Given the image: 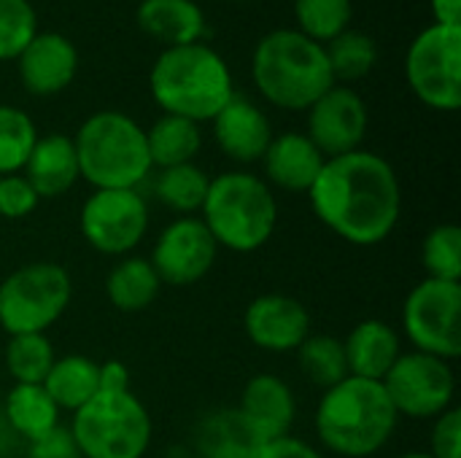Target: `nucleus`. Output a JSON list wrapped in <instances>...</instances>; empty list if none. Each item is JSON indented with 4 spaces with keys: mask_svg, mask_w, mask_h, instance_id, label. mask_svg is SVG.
<instances>
[{
    "mask_svg": "<svg viewBox=\"0 0 461 458\" xmlns=\"http://www.w3.org/2000/svg\"><path fill=\"white\" fill-rule=\"evenodd\" d=\"M208 184V173L194 162H186L176 167H162L154 181V194L167 211L178 216H194L205 202Z\"/></svg>",
    "mask_w": 461,
    "mask_h": 458,
    "instance_id": "28",
    "label": "nucleus"
},
{
    "mask_svg": "<svg viewBox=\"0 0 461 458\" xmlns=\"http://www.w3.org/2000/svg\"><path fill=\"white\" fill-rule=\"evenodd\" d=\"M240 416L267 443L286 437L297 418V400L278 375H254L240 391Z\"/></svg>",
    "mask_w": 461,
    "mask_h": 458,
    "instance_id": "18",
    "label": "nucleus"
},
{
    "mask_svg": "<svg viewBox=\"0 0 461 458\" xmlns=\"http://www.w3.org/2000/svg\"><path fill=\"white\" fill-rule=\"evenodd\" d=\"M257 458H324V456H321L313 445H308L305 440L286 435V437H278V440H267V443L259 448Z\"/></svg>",
    "mask_w": 461,
    "mask_h": 458,
    "instance_id": "39",
    "label": "nucleus"
},
{
    "mask_svg": "<svg viewBox=\"0 0 461 458\" xmlns=\"http://www.w3.org/2000/svg\"><path fill=\"white\" fill-rule=\"evenodd\" d=\"M324 54H327V62H330V70H332L335 84L340 81L343 86L367 78L370 70L378 62L375 40L367 32L354 30V27H348L346 32H340L338 38H332L324 46Z\"/></svg>",
    "mask_w": 461,
    "mask_h": 458,
    "instance_id": "29",
    "label": "nucleus"
},
{
    "mask_svg": "<svg viewBox=\"0 0 461 458\" xmlns=\"http://www.w3.org/2000/svg\"><path fill=\"white\" fill-rule=\"evenodd\" d=\"M421 265L427 278L461 281V229L456 224H438L421 246Z\"/></svg>",
    "mask_w": 461,
    "mask_h": 458,
    "instance_id": "34",
    "label": "nucleus"
},
{
    "mask_svg": "<svg viewBox=\"0 0 461 458\" xmlns=\"http://www.w3.org/2000/svg\"><path fill=\"white\" fill-rule=\"evenodd\" d=\"M159 278L149 259L124 256L116 262L105 278V297L122 313H140L159 297Z\"/></svg>",
    "mask_w": 461,
    "mask_h": 458,
    "instance_id": "26",
    "label": "nucleus"
},
{
    "mask_svg": "<svg viewBox=\"0 0 461 458\" xmlns=\"http://www.w3.org/2000/svg\"><path fill=\"white\" fill-rule=\"evenodd\" d=\"M70 435L81 458H143L151 416L132 391H97L73 413Z\"/></svg>",
    "mask_w": 461,
    "mask_h": 458,
    "instance_id": "7",
    "label": "nucleus"
},
{
    "mask_svg": "<svg viewBox=\"0 0 461 458\" xmlns=\"http://www.w3.org/2000/svg\"><path fill=\"white\" fill-rule=\"evenodd\" d=\"M297 364L303 375L324 391L348 378L343 340L330 335H308L297 348Z\"/></svg>",
    "mask_w": 461,
    "mask_h": 458,
    "instance_id": "30",
    "label": "nucleus"
},
{
    "mask_svg": "<svg viewBox=\"0 0 461 458\" xmlns=\"http://www.w3.org/2000/svg\"><path fill=\"white\" fill-rule=\"evenodd\" d=\"M27 458H81V456H78V448H76V443H73L70 429L57 427V429H51L49 435H43L41 440L30 443V448H27Z\"/></svg>",
    "mask_w": 461,
    "mask_h": 458,
    "instance_id": "38",
    "label": "nucleus"
},
{
    "mask_svg": "<svg viewBox=\"0 0 461 458\" xmlns=\"http://www.w3.org/2000/svg\"><path fill=\"white\" fill-rule=\"evenodd\" d=\"M197 458H203V456H197Z\"/></svg>",
    "mask_w": 461,
    "mask_h": 458,
    "instance_id": "44",
    "label": "nucleus"
},
{
    "mask_svg": "<svg viewBox=\"0 0 461 458\" xmlns=\"http://www.w3.org/2000/svg\"><path fill=\"white\" fill-rule=\"evenodd\" d=\"M200 211L216 246L235 254H254L267 246L278 224L273 189L265 178L246 170H230L211 178Z\"/></svg>",
    "mask_w": 461,
    "mask_h": 458,
    "instance_id": "5",
    "label": "nucleus"
},
{
    "mask_svg": "<svg viewBox=\"0 0 461 458\" xmlns=\"http://www.w3.org/2000/svg\"><path fill=\"white\" fill-rule=\"evenodd\" d=\"M381 383L397 416L405 418H438L454 405L456 378L451 362L421 351L402 354Z\"/></svg>",
    "mask_w": 461,
    "mask_h": 458,
    "instance_id": "11",
    "label": "nucleus"
},
{
    "mask_svg": "<svg viewBox=\"0 0 461 458\" xmlns=\"http://www.w3.org/2000/svg\"><path fill=\"white\" fill-rule=\"evenodd\" d=\"M432 24H446V27H461V0H429Z\"/></svg>",
    "mask_w": 461,
    "mask_h": 458,
    "instance_id": "41",
    "label": "nucleus"
},
{
    "mask_svg": "<svg viewBox=\"0 0 461 458\" xmlns=\"http://www.w3.org/2000/svg\"><path fill=\"white\" fill-rule=\"evenodd\" d=\"M402 327L416 351L454 362L461 356V283L424 278L402 305Z\"/></svg>",
    "mask_w": 461,
    "mask_h": 458,
    "instance_id": "10",
    "label": "nucleus"
},
{
    "mask_svg": "<svg viewBox=\"0 0 461 458\" xmlns=\"http://www.w3.org/2000/svg\"><path fill=\"white\" fill-rule=\"evenodd\" d=\"M308 197L316 219L359 248L384 243L402 213V189L394 167L365 148L327 159Z\"/></svg>",
    "mask_w": 461,
    "mask_h": 458,
    "instance_id": "1",
    "label": "nucleus"
},
{
    "mask_svg": "<svg viewBox=\"0 0 461 458\" xmlns=\"http://www.w3.org/2000/svg\"><path fill=\"white\" fill-rule=\"evenodd\" d=\"M343 351L351 378L381 383L394 362L402 356V340L392 324L381 319H367L348 332V337L343 340Z\"/></svg>",
    "mask_w": 461,
    "mask_h": 458,
    "instance_id": "21",
    "label": "nucleus"
},
{
    "mask_svg": "<svg viewBox=\"0 0 461 458\" xmlns=\"http://www.w3.org/2000/svg\"><path fill=\"white\" fill-rule=\"evenodd\" d=\"M354 0H294L297 32L327 46L351 27Z\"/></svg>",
    "mask_w": 461,
    "mask_h": 458,
    "instance_id": "31",
    "label": "nucleus"
},
{
    "mask_svg": "<svg viewBox=\"0 0 461 458\" xmlns=\"http://www.w3.org/2000/svg\"><path fill=\"white\" fill-rule=\"evenodd\" d=\"M57 354L46 335H11L5 346V370L14 383L41 386Z\"/></svg>",
    "mask_w": 461,
    "mask_h": 458,
    "instance_id": "32",
    "label": "nucleus"
},
{
    "mask_svg": "<svg viewBox=\"0 0 461 458\" xmlns=\"http://www.w3.org/2000/svg\"><path fill=\"white\" fill-rule=\"evenodd\" d=\"M78 175L92 189H138L151 173L146 130L122 111H97L78 127Z\"/></svg>",
    "mask_w": 461,
    "mask_h": 458,
    "instance_id": "6",
    "label": "nucleus"
},
{
    "mask_svg": "<svg viewBox=\"0 0 461 458\" xmlns=\"http://www.w3.org/2000/svg\"><path fill=\"white\" fill-rule=\"evenodd\" d=\"M251 78L257 92L281 111H308L335 86L324 46L297 30H273L257 43Z\"/></svg>",
    "mask_w": 461,
    "mask_h": 458,
    "instance_id": "4",
    "label": "nucleus"
},
{
    "mask_svg": "<svg viewBox=\"0 0 461 458\" xmlns=\"http://www.w3.org/2000/svg\"><path fill=\"white\" fill-rule=\"evenodd\" d=\"M429 456L432 458H461V410L448 408L443 416L435 418L432 437H429Z\"/></svg>",
    "mask_w": 461,
    "mask_h": 458,
    "instance_id": "37",
    "label": "nucleus"
},
{
    "mask_svg": "<svg viewBox=\"0 0 461 458\" xmlns=\"http://www.w3.org/2000/svg\"><path fill=\"white\" fill-rule=\"evenodd\" d=\"M3 413L8 429L27 440V445L59 427V408L51 402L43 386L32 383H14V389L5 394Z\"/></svg>",
    "mask_w": 461,
    "mask_h": 458,
    "instance_id": "25",
    "label": "nucleus"
},
{
    "mask_svg": "<svg viewBox=\"0 0 461 458\" xmlns=\"http://www.w3.org/2000/svg\"><path fill=\"white\" fill-rule=\"evenodd\" d=\"M400 458H432L429 454H402Z\"/></svg>",
    "mask_w": 461,
    "mask_h": 458,
    "instance_id": "42",
    "label": "nucleus"
},
{
    "mask_svg": "<svg viewBox=\"0 0 461 458\" xmlns=\"http://www.w3.org/2000/svg\"><path fill=\"white\" fill-rule=\"evenodd\" d=\"M35 32L38 16L30 0H0V62L16 59Z\"/></svg>",
    "mask_w": 461,
    "mask_h": 458,
    "instance_id": "35",
    "label": "nucleus"
},
{
    "mask_svg": "<svg viewBox=\"0 0 461 458\" xmlns=\"http://www.w3.org/2000/svg\"><path fill=\"white\" fill-rule=\"evenodd\" d=\"M246 337L270 354H289L311 335L308 308L289 294H259L243 313Z\"/></svg>",
    "mask_w": 461,
    "mask_h": 458,
    "instance_id": "15",
    "label": "nucleus"
},
{
    "mask_svg": "<svg viewBox=\"0 0 461 458\" xmlns=\"http://www.w3.org/2000/svg\"><path fill=\"white\" fill-rule=\"evenodd\" d=\"M324 154L311 143V138L305 132H281L273 135L265 157H262V167L267 175V186H278L284 192H294V194H308L313 181L319 178L321 167H324Z\"/></svg>",
    "mask_w": 461,
    "mask_h": 458,
    "instance_id": "19",
    "label": "nucleus"
},
{
    "mask_svg": "<svg viewBox=\"0 0 461 458\" xmlns=\"http://www.w3.org/2000/svg\"><path fill=\"white\" fill-rule=\"evenodd\" d=\"M227 3H246V0H227Z\"/></svg>",
    "mask_w": 461,
    "mask_h": 458,
    "instance_id": "43",
    "label": "nucleus"
},
{
    "mask_svg": "<svg viewBox=\"0 0 461 458\" xmlns=\"http://www.w3.org/2000/svg\"><path fill=\"white\" fill-rule=\"evenodd\" d=\"M405 78L411 92L435 111H459L461 105V27L429 24L405 54Z\"/></svg>",
    "mask_w": 461,
    "mask_h": 458,
    "instance_id": "9",
    "label": "nucleus"
},
{
    "mask_svg": "<svg viewBox=\"0 0 461 458\" xmlns=\"http://www.w3.org/2000/svg\"><path fill=\"white\" fill-rule=\"evenodd\" d=\"M73 281L57 262H30L0 281V327L11 335H46L68 310Z\"/></svg>",
    "mask_w": 461,
    "mask_h": 458,
    "instance_id": "8",
    "label": "nucleus"
},
{
    "mask_svg": "<svg viewBox=\"0 0 461 458\" xmlns=\"http://www.w3.org/2000/svg\"><path fill=\"white\" fill-rule=\"evenodd\" d=\"M22 175L30 181V186L35 189V194L41 200H57L62 194H68L78 175V159H76V146L73 138L62 135V132H51V135H38Z\"/></svg>",
    "mask_w": 461,
    "mask_h": 458,
    "instance_id": "20",
    "label": "nucleus"
},
{
    "mask_svg": "<svg viewBox=\"0 0 461 458\" xmlns=\"http://www.w3.org/2000/svg\"><path fill=\"white\" fill-rule=\"evenodd\" d=\"M51 402L68 413L81 410L97 391H100V364L89 356H62L54 359L46 381L41 383Z\"/></svg>",
    "mask_w": 461,
    "mask_h": 458,
    "instance_id": "24",
    "label": "nucleus"
},
{
    "mask_svg": "<svg viewBox=\"0 0 461 458\" xmlns=\"http://www.w3.org/2000/svg\"><path fill=\"white\" fill-rule=\"evenodd\" d=\"M216 254L219 246L208 232V227L203 224V219L181 216L159 232L149 262L159 283L192 286L211 273Z\"/></svg>",
    "mask_w": 461,
    "mask_h": 458,
    "instance_id": "13",
    "label": "nucleus"
},
{
    "mask_svg": "<svg viewBox=\"0 0 461 458\" xmlns=\"http://www.w3.org/2000/svg\"><path fill=\"white\" fill-rule=\"evenodd\" d=\"M211 124L219 151L240 165L262 162L273 140V127L267 113L243 94H232V100L211 119Z\"/></svg>",
    "mask_w": 461,
    "mask_h": 458,
    "instance_id": "17",
    "label": "nucleus"
},
{
    "mask_svg": "<svg viewBox=\"0 0 461 458\" xmlns=\"http://www.w3.org/2000/svg\"><path fill=\"white\" fill-rule=\"evenodd\" d=\"M149 92L165 113L200 124L232 100L235 84L224 57L200 40L165 49L151 65Z\"/></svg>",
    "mask_w": 461,
    "mask_h": 458,
    "instance_id": "2",
    "label": "nucleus"
},
{
    "mask_svg": "<svg viewBox=\"0 0 461 458\" xmlns=\"http://www.w3.org/2000/svg\"><path fill=\"white\" fill-rule=\"evenodd\" d=\"M16 73L24 92L35 97L59 94L78 73V51L62 32H35L16 57Z\"/></svg>",
    "mask_w": 461,
    "mask_h": 458,
    "instance_id": "16",
    "label": "nucleus"
},
{
    "mask_svg": "<svg viewBox=\"0 0 461 458\" xmlns=\"http://www.w3.org/2000/svg\"><path fill=\"white\" fill-rule=\"evenodd\" d=\"M38 140L35 121L16 105H0V175L22 173Z\"/></svg>",
    "mask_w": 461,
    "mask_h": 458,
    "instance_id": "33",
    "label": "nucleus"
},
{
    "mask_svg": "<svg viewBox=\"0 0 461 458\" xmlns=\"http://www.w3.org/2000/svg\"><path fill=\"white\" fill-rule=\"evenodd\" d=\"M41 197L30 186L22 173L0 175V216L3 219H24L38 208Z\"/></svg>",
    "mask_w": 461,
    "mask_h": 458,
    "instance_id": "36",
    "label": "nucleus"
},
{
    "mask_svg": "<svg viewBox=\"0 0 461 458\" xmlns=\"http://www.w3.org/2000/svg\"><path fill=\"white\" fill-rule=\"evenodd\" d=\"M89 248L105 256H130L149 229V205L138 189H95L78 216Z\"/></svg>",
    "mask_w": 461,
    "mask_h": 458,
    "instance_id": "12",
    "label": "nucleus"
},
{
    "mask_svg": "<svg viewBox=\"0 0 461 458\" xmlns=\"http://www.w3.org/2000/svg\"><path fill=\"white\" fill-rule=\"evenodd\" d=\"M305 135L324 154V159L362 148V140L367 135V105L362 94L343 84L330 86L308 108Z\"/></svg>",
    "mask_w": 461,
    "mask_h": 458,
    "instance_id": "14",
    "label": "nucleus"
},
{
    "mask_svg": "<svg viewBox=\"0 0 461 458\" xmlns=\"http://www.w3.org/2000/svg\"><path fill=\"white\" fill-rule=\"evenodd\" d=\"M135 19L165 49L200 43L205 32V13L194 0H140Z\"/></svg>",
    "mask_w": 461,
    "mask_h": 458,
    "instance_id": "22",
    "label": "nucleus"
},
{
    "mask_svg": "<svg viewBox=\"0 0 461 458\" xmlns=\"http://www.w3.org/2000/svg\"><path fill=\"white\" fill-rule=\"evenodd\" d=\"M203 458H257L265 440L251 429L238 408L208 416L197 435Z\"/></svg>",
    "mask_w": 461,
    "mask_h": 458,
    "instance_id": "23",
    "label": "nucleus"
},
{
    "mask_svg": "<svg viewBox=\"0 0 461 458\" xmlns=\"http://www.w3.org/2000/svg\"><path fill=\"white\" fill-rule=\"evenodd\" d=\"M100 391H130V370L122 362L100 364Z\"/></svg>",
    "mask_w": 461,
    "mask_h": 458,
    "instance_id": "40",
    "label": "nucleus"
},
{
    "mask_svg": "<svg viewBox=\"0 0 461 458\" xmlns=\"http://www.w3.org/2000/svg\"><path fill=\"white\" fill-rule=\"evenodd\" d=\"M146 146H149V159L151 167H176L194 162V157L203 148V132L200 124L162 113L149 130H146Z\"/></svg>",
    "mask_w": 461,
    "mask_h": 458,
    "instance_id": "27",
    "label": "nucleus"
},
{
    "mask_svg": "<svg viewBox=\"0 0 461 458\" xmlns=\"http://www.w3.org/2000/svg\"><path fill=\"white\" fill-rule=\"evenodd\" d=\"M397 421L400 416L384 383L351 375L327 389L316 408V435L321 445L343 458L375 456L392 440Z\"/></svg>",
    "mask_w": 461,
    "mask_h": 458,
    "instance_id": "3",
    "label": "nucleus"
}]
</instances>
